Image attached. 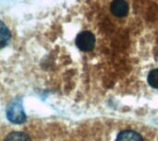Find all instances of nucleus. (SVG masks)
Instances as JSON below:
<instances>
[{"label": "nucleus", "mask_w": 158, "mask_h": 141, "mask_svg": "<svg viewBox=\"0 0 158 141\" xmlns=\"http://www.w3.org/2000/svg\"><path fill=\"white\" fill-rule=\"evenodd\" d=\"M116 141H143V139L138 133L131 130H126L118 135Z\"/></svg>", "instance_id": "nucleus-4"}, {"label": "nucleus", "mask_w": 158, "mask_h": 141, "mask_svg": "<svg viewBox=\"0 0 158 141\" xmlns=\"http://www.w3.org/2000/svg\"><path fill=\"white\" fill-rule=\"evenodd\" d=\"M110 10L116 17L123 18L129 13V5L125 0H114L111 3Z\"/></svg>", "instance_id": "nucleus-3"}, {"label": "nucleus", "mask_w": 158, "mask_h": 141, "mask_svg": "<svg viewBox=\"0 0 158 141\" xmlns=\"http://www.w3.org/2000/svg\"><path fill=\"white\" fill-rule=\"evenodd\" d=\"M6 117L14 124H22L26 121V115L23 110L21 100L16 99L10 103L6 109Z\"/></svg>", "instance_id": "nucleus-1"}, {"label": "nucleus", "mask_w": 158, "mask_h": 141, "mask_svg": "<svg viewBox=\"0 0 158 141\" xmlns=\"http://www.w3.org/2000/svg\"><path fill=\"white\" fill-rule=\"evenodd\" d=\"M95 44V37L94 35L88 30L82 31L78 34L76 38V45L78 48L83 52L92 51Z\"/></svg>", "instance_id": "nucleus-2"}, {"label": "nucleus", "mask_w": 158, "mask_h": 141, "mask_svg": "<svg viewBox=\"0 0 158 141\" xmlns=\"http://www.w3.org/2000/svg\"><path fill=\"white\" fill-rule=\"evenodd\" d=\"M11 38V33L6 25L0 20V49L5 47Z\"/></svg>", "instance_id": "nucleus-5"}, {"label": "nucleus", "mask_w": 158, "mask_h": 141, "mask_svg": "<svg viewBox=\"0 0 158 141\" xmlns=\"http://www.w3.org/2000/svg\"><path fill=\"white\" fill-rule=\"evenodd\" d=\"M5 141H31V138L22 132H12L8 134Z\"/></svg>", "instance_id": "nucleus-6"}, {"label": "nucleus", "mask_w": 158, "mask_h": 141, "mask_svg": "<svg viewBox=\"0 0 158 141\" xmlns=\"http://www.w3.org/2000/svg\"><path fill=\"white\" fill-rule=\"evenodd\" d=\"M148 83L151 87L158 89V68L152 70L148 75Z\"/></svg>", "instance_id": "nucleus-7"}]
</instances>
